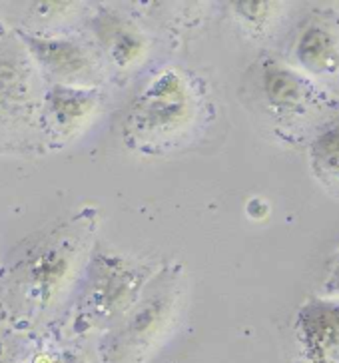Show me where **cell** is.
I'll use <instances>...</instances> for the list:
<instances>
[{"mask_svg":"<svg viewBox=\"0 0 339 363\" xmlns=\"http://www.w3.org/2000/svg\"><path fill=\"white\" fill-rule=\"evenodd\" d=\"M98 214L86 208L28 240L9 267V298L24 315H40L60 299L90 250Z\"/></svg>","mask_w":339,"mask_h":363,"instance_id":"obj_1","label":"cell"},{"mask_svg":"<svg viewBox=\"0 0 339 363\" xmlns=\"http://www.w3.org/2000/svg\"><path fill=\"white\" fill-rule=\"evenodd\" d=\"M201 106L200 90L180 68H162L134 94L122 118L128 148L156 154L190 134Z\"/></svg>","mask_w":339,"mask_h":363,"instance_id":"obj_2","label":"cell"},{"mask_svg":"<svg viewBox=\"0 0 339 363\" xmlns=\"http://www.w3.org/2000/svg\"><path fill=\"white\" fill-rule=\"evenodd\" d=\"M184 298V267L156 272L136 303L108 330L100 345L102 363H146L172 330Z\"/></svg>","mask_w":339,"mask_h":363,"instance_id":"obj_3","label":"cell"},{"mask_svg":"<svg viewBox=\"0 0 339 363\" xmlns=\"http://www.w3.org/2000/svg\"><path fill=\"white\" fill-rule=\"evenodd\" d=\"M152 276L148 264L136 257L114 247L94 250L72 313L74 330L78 333L110 330L136 303Z\"/></svg>","mask_w":339,"mask_h":363,"instance_id":"obj_4","label":"cell"},{"mask_svg":"<svg viewBox=\"0 0 339 363\" xmlns=\"http://www.w3.org/2000/svg\"><path fill=\"white\" fill-rule=\"evenodd\" d=\"M21 43L32 62L48 76L52 84L100 88L102 66L96 52L82 40L70 36L21 33Z\"/></svg>","mask_w":339,"mask_h":363,"instance_id":"obj_5","label":"cell"},{"mask_svg":"<svg viewBox=\"0 0 339 363\" xmlns=\"http://www.w3.org/2000/svg\"><path fill=\"white\" fill-rule=\"evenodd\" d=\"M296 342L301 363H339V298H311L297 310Z\"/></svg>","mask_w":339,"mask_h":363,"instance_id":"obj_6","label":"cell"},{"mask_svg":"<svg viewBox=\"0 0 339 363\" xmlns=\"http://www.w3.org/2000/svg\"><path fill=\"white\" fill-rule=\"evenodd\" d=\"M102 106L100 88L50 84L44 92L43 114L48 132L62 142L76 138Z\"/></svg>","mask_w":339,"mask_h":363,"instance_id":"obj_7","label":"cell"},{"mask_svg":"<svg viewBox=\"0 0 339 363\" xmlns=\"http://www.w3.org/2000/svg\"><path fill=\"white\" fill-rule=\"evenodd\" d=\"M262 86L265 104L279 120H296L309 112L313 114L321 110L328 98L309 78L282 65L264 66Z\"/></svg>","mask_w":339,"mask_h":363,"instance_id":"obj_8","label":"cell"},{"mask_svg":"<svg viewBox=\"0 0 339 363\" xmlns=\"http://www.w3.org/2000/svg\"><path fill=\"white\" fill-rule=\"evenodd\" d=\"M299 66L318 78H339V14L321 12L306 24L296 43Z\"/></svg>","mask_w":339,"mask_h":363,"instance_id":"obj_9","label":"cell"},{"mask_svg":"<svg viewBox=\"0 0 339 363\" xmlns=\"http://www.w3.org/2000/svg\"><path fill=\"white\" fill-rule=\"evenodd\" d=\"M92 30L110 62L120 70H130L138 65L148 50V40L138 24L116 11L98 12L92 21Z\"/></svg>","mask_w":339,"mask_h":363,"instance_id":"obj_10","label":"cell"},{"mask_svg":"<svg viewBox=\"0 0 339 363\" xmlns=\"http://www.w3.org/2000/svg\"><path fill=\"white\" fill-rule=\"evenodd\" d=\"M26 50L0 48V116L26 118L34 110V70Z\"/></svg>","mask_w":339,"mask_h":363,"instance_id":"obj_11","label":"cell"},{"mask_svg":"<svg viewBox=\"0 0 339 363\" xmlns=\"http://www.w3.org/2000/svg\"><path fill=\"white\" fill-rule=\"evenodd\" d=\"M309 166L319 186L339 198V116L329 120L309 146Z\"/></svg>","mask_w":339,"mask_h":363,"instance_id":"obj_12","label":"cell"},{"mask_svg":"<svg viewBox=\"0 0 339 363\" xmlns=\"http://www.w3.org/2000/svg\"><path fill=\"white\" fill-rule=\"evenodd\" d=\"M323 289H326V294L331 296V298H339V254L338 257L333 259V266L329 269Z\"/></svg>","mask_w":339,"mask_h":363,"instance_id":"obj_13","label":"cell"},{"mask_svg":"<svg viewBox=\"0 0 339 363\" xmlns=\"http://www.w3.org/2000/svg\"><path fill=\"white\" fill-rule=\"evenodd\" d=\"M50 363H90L88 362V357H86L84 353H78V352H64L60 357H56Z\"/></svg>","mask_w":339,"mask_h":363,"instance_id":"obj_14","label":"cell"},{"mask_svg":"<svg viewBox=\"0 0 339 363\" xmlns=\"http://www.w3.org/2000/svg\"><path fill=\"white\" fill-rule=\"evenodd\" d=\"M0 363H11L9 359H4V357H0Z\"/></svg>","mask_w":339,"mask_h":363,"instance_id":"obj_15","label":"cell"}]
</instances>
